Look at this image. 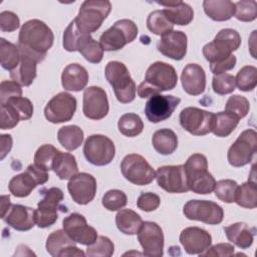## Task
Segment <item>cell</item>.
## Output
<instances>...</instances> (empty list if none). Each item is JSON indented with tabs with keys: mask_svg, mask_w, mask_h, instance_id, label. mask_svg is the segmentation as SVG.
I'll list each match as a JSON object with an SVG mask.
<instances>
[{
	"mask_svg": "<svg viewBox=\"0 0 257 257\" xmlns=\"http://www.w3.org/2000/svg\"><path fill=\"white\" fill-rule=\"evenodd\" d=\"M181 82L183 89L190 95H199L206 88V74L202 66L188 63L182 70Z\"/></svg>",
	"mask_w": 257,
	"mask_h": 257,
	"instance_id": "cell-25",
	"label": "cell"
},
{
	"mask_svg": "<svg viewBox=\"0 0 257 257\" xmlns=\"http://www.w3.org/2000/svg\"><path fill=\"white\" fill-rule=\"evenodd\" d=\"M63 201V192L59 188H49L42 192V199L35 210V224L39 228H48L58 219V209Z\"/></svg>",
	"mask_w": 257,
	"mask_h": 257,
	"instance_id": "cell-10",
	"label": "cell"
},
{
	"mask_svg": "<svg viewBox=\"0 0 257 257\" xmlns=\"http://www.w3.org/2000/svg\"><path fill=\"white\" fill-rule=\"evenodd\" d=\"M257 151V134L253 128L243 131L228 150L227 159L231 166L248 165Z\"/></svg>",
	"mask_w": 257,
	"mask_h": 257,
	"instance_id": "cell-11",
	"label": "cell"
},
{
	"mask_svg": "<svg viewBox=\"0 0 257 257\" xmlns=\"http://www.w3.org/2000/svg\"><path fill=\"white\" fill-rule=\"evenodd\" d=\"M138 240L143 248L144 255L151 257L164 255V233L157 223L143 222L138 232Z\"/></svg>",
	"mask_w": 257,
	"mask_h": 257,
	"instance_id": "cell-18",
	"label": "cell"
},
{
	"mask_svg": "<svg viewBox=\"0 0 257 257\" xmlns=\"http://www.w3.org/2000/svg\"><path fill=\"white\" fill-rule=\"evenodd\" d=\"M109 105L106 92L99 86H89L83 92V114L94 120H99L108 113Z\"/></svg>",
	"mask_w": 257,
	"mask_h": 257,
	"instance_id": "cell-19",
	"label": "cell"
},
{
	"mask_svg": "<svg viewBox=\"0 0 257 257\" xmlns=\"http://www.w3.org/2000/svg\"><path fill=\"white\" fill-rule=\"evenodd\" d=\"M235 248L233 245L229 243H219L216 245H213L212 247H209L206 251H204L200 256H222V257H227V256H232L234 255Z\"/></svg>",
	"mask_w": 257,
	"mask_h": 257,
	"instance_id": "cell-57",
	"label": "cell"
},
{
	"mask_svg": "<svg viewBox=\"0 0 257 257\" xmlns=\"http://www.w3.org/2000/svg\"><path fill=\"white\" fill-rule=\"evenodd\" d=\"M76 110V98L68 92L54 95L44 107L45 118L52 123L69 121Z\"/></svg>",
	"mask_w": 257,
	"mask_h": 257,
	"instance_id": "cell-14",
	"label": "cell"
},
{
	"mask_svg": "<svg viewBox=\"0 0 257 257\" xmlns=\"http://www.w3.org/2000/svg\"><path fill=\"white\" fill-rule=\"evenodd\" d=\"M12 148V138L10 135H1V157L3 160Z\"/></svg>",
	"mask_w": 257,
	"mask_h": 257,
	"instance_id": "cell-59",
	"label": "cell"
},
{
	"mask_svg": "<svg viewBox=\"0 0 257 257\" xmlns=\"http://www.w3.org/2000/svg\"><path fill=\"white\" fill-rule=\"evenodd\" d=\"M241 45L240 34L232 28L221 29L214 40L203 47V55L210 63L220 62L227 59Z\"/></svg>",
	"mask_w": 257,
	"mask_h": 257,
	"instance_id": "cell-5",
	"label": "cell"
},
{
	"mask_svg": "<svg viewBox=\"0 0 257 257\" xmlns=\"http://www.w3.org/2000/svg\"><path fill=\"white\" fill-rule=\"evenodd\" d=\"M115 224L121 233L125 235H135L138 234L143 225V220L137 212L131 209H122L118 211L115 216Z\"/></svg>",
	"mask_w": 257,
	"mask_h": 257,
	"instance_id": "cell-34",
	"label": "cell"
},
{
	"mask_svg": "<svg viewBox=\"0 0 257 257\" xmlns=\"http://www.w3.org/2000/svg\"><path fill=\"white\" fill-rule=\"evenodd\" d=\"M203 8L206 15L214 21H227L235 13V3L229 0H205Z\"/></svg>",
	"mask_w": 257,
	"mask_h": 257,
	"instance_id": "cell-30",
	"label": "cell"
},
{
	"mask_svg": "<svg viewBox=\"0 0 257 257\" xmlns=\"http://www.w3.org/2000/svg\"><path fill=\"white\" fill-rule=\"evenodd\" d=\"M238 88L242 91H252L257 85V68L252 65L243 66L235 77Z\"/></svg>",
	"mask_w": 257,
	"mask_h": 257,
	"instance_id": "cell-42",
	"label": "cell"
},
{
	"mask_svg": "<svg viewBox=\"0 0 257 257\" xmlns=\"http://www.w3.org/2000/svg\"><path fill=\"white\" fill-rule=\"evenodd\" d=\"M88 82L87 70L78 63L68 64L62 71L61 84L69 91H80Z\"/></svg>",
	"mask_w": 257,
	"mask_h": 257,
	"instance_id": "cell-27",
	"label": "cell"
},
{
	"mask_svg": "<svg viewBox=\"0 0 257 257\" xmlns=\"http://www.w3.org/2000/svg\"><path fill=\"white\" fill-rule=\"evenodd\" d=\"M104 74L119 102L128 103L135 99L137 86L128 69L122 62L109 61L105 66Z\"/></svg>",
	"mask_w": 257,
	"mask_h": 257,
	"instance_id": "cell-3",
	"label": "cell"
},
{
	"mask_svg": "<svg viewBox=\"0 0 257 257\" xmlns=\"http://www.w3.org/2000/svg\"><path fill=\"white\" fill-rule=\"evenodd\" d=\"M227 239L240 249H248L252 246L256 229L243 222H237L224 227Z\"/></svg>",
	"mask_w": 257,
	"mask_h": 257,
	"instance_id": "cell-28",
	"label": "cell"
},
{
	"mask_svg": "<svg viewBox=\"0 0 257 257\" xmlns=\"http://www.w3.org/2000/svg\"><path fill=\"white\" fill-rule=\"evenodd\" d=\"M178 82L175 68L163 61L152 63L147 69L145 80L138 86V94L142 98L160 94L163 91L172 90Z\"/></svg>",
	"mask_w": 257,
	"mask_h": 257,
	"instance_id": "cell-2",
	"label": "cell"
},
{
	"mask_svg": "<svg viewBox=\"0 0 257 257\" xmlns=\"http://www.w3.org/2000/svg\"><path fill=\"white\" fill-rule=\"evenodd\" d=\"M20 117L16 110L9 104H1V114H0V128L10 130L18 124Z\"/></svg>",
	"mask_w": 257,
	"mask_h": 257,
	"instance_id": "cell-53",
	"label": "cell"
},
{
	"mask_svg": "<svg viewBox=\"0 0 257 257\" xmlns=\"http://www.w3.org/2000/svg\"><path fill=\"white\" fill-rule=\"evenodd\" d=\"M82 33L83 32H81L78 29V27L73 19L68 24V26L66 27V29L63 32V48L69 52L76 51V45H77L78 39Z\"/></svg>",
	"mask_w": 257,
	"mask_h": 257,
	"instance_id": "cell-52",
	"label": "cell"
},
{
	"mask_svg": "<svg viewBox=\"0 0 257 257\" xmlns=\"http://www.w3.org/2000/svg\"><path fill=\"white\" fill-rule=\"evenodd\" d=\"M237 188H238V184L234 180H231V179L220 180L215 184L214 193L219 200L225 203H233Z\"/></svg>",
	"mask_w": 257,
	"mask_h": 257,
	"instance_id": "cell-45",
	"label": "cell"
},
{
	"mask_svg": "<svg viewBox=\"0 0 257 257\" xmlns=\"http://www.w3.org/2000/svg\"><path fill=\"white\" fill-rule=\"evenodd\" d=\"M48 179V171L36 164H31L27 167L25 172L14 176L10 180L8 189L14 197L24 198L29 196L36 186L45 184Z\"/></svg>",
	"mask_w": 257,
	"mask_h": 257,
	"instance_id": "cell-7",
	"label": "cell"
},
{
	"mask_svg": "<svg viewBox=\"0 0 257 257\" xmlns=\"http://www.w3.org/2000/svg\"><path fill=\"white\" fill-rule=\"evenodd\" d=\"M0 57L1 66L9 71L15 69L20 60V51L17 45L7 41L4 38L0 39Z\"/></svg>",
	"mask_w": 257,
	"mask_h": 257,
	"instance_id": "cell-38",
	"label": "cell"
},
{
	"mask_svg": "<svg viewBox=\"0 0 257 257\" xmlns=\"http://www.w3.org/2000/svg\"><path fill=\"white\" fill-rule=\"evenodd\" d=\"M22 95L21 85L14 80H3L0 84V104L13 97Z\"/></svg>",
	"mask_w": 257,
	"mask_h": 257,
	"instance_id": "cell-54",
	"label": "cell"
},
{
	"mask_svg": "<svg viewBox=\"0 0 257 257\" xmlns=\"http://www.w3.org/2000/svg\"><path fill=\"white\" fill-rule=\"evenodd\" d=\"M85 159L94 166H106L114 158L115 147L113 142L103 135L89 136L83 145Z\"/></svg>",
	"mask_w": 257,
	"mask_h": 257,
	"instance_id": "cell-12",
	"label": "cell"
},
{
	"mask_svg": "<svg viewBox=\"0 0 257 257\" xmlns=\"http://www.w3.org/2000/svg\"><path fill=\"white\" fill-rule=\"evenodd\" d=\"M46 251L52 257H83L86 254L78 249L75 242L64 232V230L53 231L46 240Z\"/></svg>",
	"mask_w": 257,
	"mask_h": 257,
	"instance_id": "cell-22",
	"label": "cell"
},
{
	"mask_svg": "<svg viewBox=\"0 0 257 257\" xmlns=\"http://www.w3.org/2000/svg\"><path fill=\"white\" fill-rule=\"evenodd\" d=\"M1 200V218L8 226L17 231H28L36 225L34 209L19 204H11L9 196H2Z\"/></svg>",
	"mask_w": 257,
	"mask_h": 257,
	"instance_id": "cell-8",
	"label": "cell"
},
{
	"mask_svg": "<svg viewBox=\"0 0 257 257\" xmlns=\"http://www.w3.org/2000/svg\"><path fill=\"white\" fill-rule=\"evenodd\" d=\"M76 51L91 63H99L103 57V48L99 42L94 40L90 34L82 33L76 45Z\"/></svg>",
	"mask_w": 257,
	"mask_h": 257,
	"instance_id": "cell-31",
	"label": "cell"
},
{
	"mask_svg": "<svg viewBox=\"0 0 257 257\" xmlns=\"http://www.w3.org/2000/svg\"><path fill=\"white\" fill-rule=\"evenodd\" d=\"M180 101L181 98L174 95H162L161 93L153 95L146 103V116L154 123L166 120L173 114Z\"/></svg>",
	"mask_w": 257,
	"mask_h": 257,
	"instance_id": "cell-20",
	"label": "cell"
},
{
	"mask_svg": "<svg viewBox=\"0 0 257 257\" xmlns=\"http://www.w3.org/2000/svg\"><path fill=\"white\" fill-rule=\"evenodd\" d=\"M1 104H4V103H1ZM5 104L11 105L16 110V112L20 117V120H27L33 114V104L30 101V99L26 97H23V96L13 97L7 100Z\"/></svg>",
	"mask_w": 257,
	"mask_h": 257,
	"instance_id": "cell-51",
	"label": "cell"
},
{
	"mask_svg": "<svg viewBox=\"0 0 257 257\" xmlns=\"http://www.w3.org/2000/svg\"><path fill=\"white\" fill-rule=\"evenodd\" d=\"M249 109H250L249 100L245 96L239 95V94H234L230 96L225 105V111L231 114H234L239 119L245 117Z\"/></svg>",
	"mask_w": 257,
	"mask_h": 257,
	"instance_id": "cell-44",
	"label": "cell"
},
{
	"mask_svg": "<svg viewBox=\"0 0 257 257\" xmlns=\"http://www.w3.org/2000/svg\"><path fill=\"white\" fill-rule=\"evenodd\" d=\"M234 202L243 208L254 209L257 206V186L255 180H248V182L243 183L238 186Z\"/></svg>",
	"mask_w": 257,
	"mask_h": 257,
	"instance_id": "cell-37",
	"label": "cell"
},
{
	"mask_svg": "<svg viewBox=\"0 0 257 257\" xmlns=\"http://www.w3.org/2000/svg\"><path fill=\"white\" fill-rule=\"evenodd\" d=\"M179 239L185 251L190 255L202 254L212 243L210 233L199 227L185 228L181 232Z\"/></svg>",
	"mask_w": 257,
	"mask_h": 257,
	"instance_id": "cell-23",
	"label": "cell"
},
{
	"mask_svg": "<svg viewBox=\"0 0 257 257\" xmlns=\"http://www.w3.org/2000/svg\"><path fill=\"white\" fill-rule=\"evenodd\" d=\"M157 3L165 7L163 12L173 25H188L194 18V11L192 7L183 1Z\"/></svg>",
	"mask_w": 257,
	"mask_h": 257,
	"instance_id": "cell-29",
	"label": "cell"
},
{
	"mask_svg": "<svg viewBox=\"0 0 257 257\" xmlns=\"http://www.w3.org/2000/svg\"><path fill=\"white\" fill-rule=\"evenodd\" d=\"M147 27L154 34L162 36L173 31L174 25L168 20L163 10H155L147 18Z\"/></svg>",
	"mask_w": 257,
	"mask_h": 257,
	"instance_id": "cell-40",
	"label": "cell"
},
{
	"mask_svg": "<svg viewBox=\"0 0 257 257\" xmlns=\"http://www.w3.org/2000/svg\"><path fill=\"white\" fill-rule=\"evenodd\" d=\"M238 123L239 118L237 116L227 111H220L214 113L211 132L219 138H226L236 128Z\"/></svg>",
	"mask_w": 257,
	"mask_h": 257,
	"instance_id": "cell-35",
	"label": "cell"
},
{
	"mask_svg": "<svg viewBox=\"0 0 257 257\" xmlns=\"http://www.w3.org/2000/svg\"><path fill=\"white\" fill-rule=\"evenodd\" d=\"M236 62H237L236 56L232 54L231 56H229L225 60H222L220 62L210 63V69L214 73V75L225 73V71L233 69L235 67V65H236Z\"/></svg>",
	"mask_w": 257,
	"mask_h": 257,
	"instance_id": "cell-58",
	"label": "cell"
},
{
	"mask_svg": "<svg viewBox=\"0 0 257 257\" xmlns=\"http://www.w3.org/2000/svg\"><path fill=\"white\" fill-rule=\"evenodd\" d=\"M64 232L75 242L89 246L97 239L96 230L87 225L86 219L79 213H72L62 221Z\"/></svg>",
	"mask_w": 257,
	"mask_h": 257,
	"instance_id": "cell-17",
	"label": "cell"
},
{
	"mask_svg": "<svg viewBox=\"0 0 257 257\" xmlns=\"http://www.w3.org/2000/svg\"><path fill=\"white\" fill-rule=\"evenodd\" d=\"M212 87L215 93L225 95L235 90L236 82L235 76L229 73H221L213 76Z\"/></svg>",
	"mask_w": 257,
	"mask_h": 257,
	"instance_id": "cell-50",
	"label": "cell"
},
{
	"mask_svg": "<svg viewBox=\"0 0 257 257\" xmlns=\"http://www.w3.org/2000/svg\"><path fill=\"white\" fill-rule=\"evenodd\" d=\"M58 152L59 150L52 145L44 144L37 149L34 155V164L46 171H50L53 168V163Z\"/></svg>",
	"mask_w": 257,
	"mask_h": 257,
	"instance_id": "cell-43",
	"label": "cell"
},
{
	"mask_svg": "<svg viewBox=\"0 0 257 257\" xmlns=\"http://www.w3.org/2000/svg\"><path fill=\"white\" fill-rule=\"evenodd\" d=\"M138 36V27L130 19H120L105 30L99 37V43L104 51H116Z\"/></svg>",
	"mask_w": 257,
	"mask_h": 257,
	"instance_id": "cell-6",
	"label": "cell"
},
{
	"mask_svg": "<svg viewBox=\"0 0 257 257\" xmlns=\"http://www.w3.org/2000/svg\"><path fill=\"white\" fill-rule=\"evenodd\" d=\"M160 204H161L160 197L157 194L151 193V192L142 193L139 196L137 201L138 208L145 212H152L157 210Z\"/></svg>",
	"mask_w": 257,
	"mask_h": 257,
	"instance_id": "cell-55",
	"label": "cell"
},
{
	"mask_svg": "<svg viewBox=\"0 0 257 257\" xmlns=\"http://www.w3.org/2000/svg\"><path fill=\"white\" fill-rule=\"evenodd\" d=\"M52 170L60 180H70L78 174V167L75 157L69 153L58 152Z\"/></svg>",
	"mask_w": 257,
	"mask_h": 257,
	"instance_id": "cell-33",
	"label": "cell"
},
{
	"mask_svg": "<svg viewBox=\"0 0 257 257\" xmlns=\"http://www.w3.org/2000/svg\"><path fill=\"white\" fill-rule=\"evenodd\" d=\"M236 19L242 22H251L257 17V3L255 0H242L235 3Z\"/></svg>",
	"mask_w": 257,
	"mask_h": 257,
	"instance_id": "cell-47",
	"label": "cell"
},
{
	"mask_svg": "<svg viewBox=\"0 0 257 257\" xmlns=\"http://www.w3.org/2000/svg\"><path fill=\"white\" fill-rule=\"evenodd\" d=\"M214 113L198 107L188 106L180 112V124L194 136H205L211 133Z\"/></svg>",
	"mask_w": 257,
	"mask_h": 257,
	"instance_id": "cell-16",
	"label": "cell"
},
{
	"mask_svg": "<svg viewBox=\"0 0 257 257\" xmlns=\"http://www.w3.org/2000/svg\"><path fill=\"white\" fill-rule=\"evenodd\" d=\"M158 50L174 60H182L187 53V35L183 31L173 30L161 36L157 44Z\"/></svg>",
	"mask_w": 257,
	"mask_h": 257,
	"instance_id": "cell-24",
	"label": "cell"
},
{
	"mask_svg": "<svg viewBox=\"0 0 257 257\" xmlns=\"http://www.w3.org/2000/svg\"><path fill=\"white\" fill-rule=\"evenodd\" d=\"M53 41L54 35L48 25L39 19H31L21 26L17 46L41 62Z\"/></svg>",
	"mask_w": 257,
	"mask_h": 257,
	"instance_id": "cell-1",
	"label": "cell"
},
{
	"mask_svg": "<svg viewBox=\"0 0 257 257\" xmlns=\"http://www.w3.org/2000/svg\"><path fill=\"white\" fill-rule=\"evenodd\" d=\"M158 185L168 193H186L190 191L184 165L163 166L156 171Z\"/></svg>",
	"mask_w": 257,
	"mask_h": 257,
	"instance_id": "cell-15",
	"label": "cell"
},
{
	"mask_svg": "<svg viewBox=\"0 0 257 257\" xmlns=\"http://www.w3.org/2000/svg\"><path fill=\"white\" fill-rule=\"evenodd\" d=\"M20 26V20L17 14L11 11H2L0 13V29L3 32H13Z\"/></svg>",
	"mask_w": 257,
	"mask_h": 257,
	"instance_id": "cell-56",
	"label": "cell"
},
{
	"mask_svg": "<svg viewBox=\"0 0 257 257\" xmlns=\"http://www.w3.org/2000/svg\"><path fill=\"white\" fill-rule=\"evenodd\" d=\"M111 10L107 0H86L82 2L74 21L81 32L92 33L101 26Z\"/></svg>",
	"mask_w": 257,
	"mask_h": 257,
	"instance_id": "cell-4",
	"label": "cell"
},
{
	"mask_svg": "<svg viewBox=\"0 0 257 257\" xmlns=\"http://www.w3.org/2000/svg\"><path fill=\"white\" fill-rule=\"evenodd\" d=\"M152 144L159 154L164 156L171 155L178 148V137L170 128H161L154 133Z\"/></svg>",
	"mask_w": 257,
	"mask_h": 257,
	"instance_id": "cell-32",
	"label": "cell"
},
{
	"mask_svg": "<svg viewBox=\"0 0 257 257\" xmlns=\"http://www.w3.org/2000/svg\"><path fill=\"white\" fill-rule=\"evenodd\" d=\"M20 60L15 69L10 71V77L20 85L29 86L35 79L37 72L36 66L39 62L35 57L20 50Z\"/></svg>",
	"mask_w": 257,
	"mask_h": 257,
	"instance_id": "cell-26",
	"label": "cell"
},
{
	"mask_svg": "<svg viewBox=\"0 0 257 257\" xmlns=\"http://www.w3.org/2000/svg\"><path fill=\"white\" fill-rule=\"evenodd\" d=\"M183 213L189 220L201 221L209 225L220 224L224 218L222 207L208 200L188 201L183 208Z\"/></svg>",
	"mask_w": 257,
	"mask_h": 257,
	"instance_id": "cell-13",
	"label": "cell"
},
{
	"mask_svg": "<svg viewBox=\"0 0 257 257\" xmlns=\"http://www.w3.org/2000/svg\"><path fill=\"white\" fill-rule=\"evenodd\" d=\"M120 171L125 180L138 186L149 185L156 178L154 169L138 154L126 155L120 163Z\"/></svg>",
	"mask_w": 257,
	"mask_h": 257,
	"instance_id": "cell-9",
	"label": "cell"
},
{
	"mask_svg": "<svg viewBox=\"0 0 257 257\" xmlns=\"http://www.w3.org/2000/svg\"><path fill=\"white\" fill-rule=\"evenodd\" d=\"M117 127L121 135L133 138L139 136L143 132L144 122L140 115L134 112H128L120 116L117 122Z\"/></svg>",
	"mask_w": 257,
	"mask_h": 257,
	"instance_id": "cell-39",
	"label": "cell"
},
{
	"mask_svg": "<svg viewBox=\"0 0 257 257\" xmlns=\"http://www.w3.org/2000/svg\"><path fill=\"white\" fill-rule=\"evenodd\" d=\"M102 206L108 211H118L123 208L127 203L126 195L120 190H109L107 191L101 200Z\"/></svg>",
	"mask_w": 257,
	"mask_h": 257,
	"instance_id": "cell-49",
	"label": "cell"
},
{
	"mask_svg": "<svg viewBox=\"0 0 257 257\" xmlns=\"http://www.w3.org/2000/svg\"><path fill=\"white\" fill-rule=\"evenodd\" d=\"M215 184H216V180L213 177V175L209 172L188 182L190 191H193L194 193L200 194V195H206V194L212 193L214 191Z\"/></svg>",
	"mask_w": 257,
	"mask_h": 257,
	"instance_id": "cell-48",
	"label": "cell"
},
{
	"mask_svg": "<svg viewBox=\"0 0 257 257\" xmlns=\"http://www.w3.org/2000/svg\"><path fill=\"white\" fill-rule=\"evenodd\" d=\"M96 188L95 178L87 173L76 174L67 184L70 197L79 205H86L90 203L95 196Z\"/></svg>",
	"mask_w": 257,
	"mask_h": 257,
	"instance_id": "cell-21",
	"label": "cell"
},
{
	"mask_svg": "<svg viewBox=\"0 0 257 257\" xmlns=\"http://www.w3.org/2000/svg\"><path fill=\"white\" fill-rule=\"evenodd\" d=\"M114 252V245L112 241L105 236H98L95 242L86 249L87 256H101V257H110Z\"/></svg>",
	"mask_w": 257,
	"mask_h": 257,
	"instance_id": "cell-46",
	"label": "cell"
},
{
	"mask_svg": "<svg viewBox=\"0 0 257 257\" xmlns=\"http://www.w3.org/2000/svg\"><path fill=\"white\" fill-rule=\"evenodd\" d=\"M83 131L78 125H64L57 132L59 144L67 151H74L83 142Z\"/></svg>",
	"mask_w": 257,
	"mask_h": 257,
	"instance_id": "cell-36",
	"label": "cell"
},
{
	"mask_svg": "<svg viewBox=\"0 0 257 257\" xmlns=\"http://www.w3.org/2000/svg\"><path fill=\"white\" fill-rule=\"evenodd\" d=\"M184 166L188 182L208 172V161L207 158L202 154H193L188 158Z\"/></svg>",
	"mask_w": 257,
	"mask_h": 257,
	"instance_id": "cell-41",
	"label": "cell"
}]
</instances>
